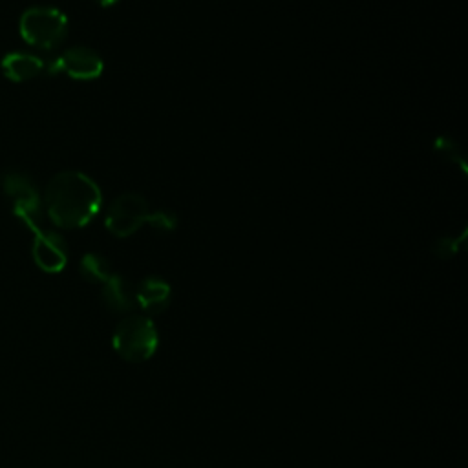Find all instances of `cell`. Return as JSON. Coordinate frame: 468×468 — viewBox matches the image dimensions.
Returning a JSON list of instances; mask_svg holds the SVG:
<instances>
[{"label": "cell", "mask_w": 468, "mask_h": 468, "mask_svg": "<svg viewBox=\"0 0 468 468\" xmlns=\"http://www.w3.org/2000/svg\"><path fill=\"white\" fill-rule=\"evenodd\" d=\"M44 207L57 227L79 229L99 212L101 190L86 174L64 170L49 179L44 190Z\"/></svg>", "instance_id": "1"}, {"label": "cell", "mask_w": 468, "mask_h": 468, "mask_svg": "<svg viewBox=\"0 0 468 468\" xmlns=\"http://www.w3.org/2000/svg\"><path fill=\"white\" fill-rule=\"evenodd\" d=\"M112 346L126 362H146L159 347V333L150 316L128 314L113 329Z\"/></svg>", "instance_id": "2"}, {"label": "cell", "mask_w": 468, "mask_h": 468, "mask_svg": "<svg viewBox=\"0 0 468 468\" xmlns=\"http://www.w3.org/2000/svg\"><path fill=\"white\" fill-rule=\"evenodd\" d=\"M22 38L37 49H55L68 33L66 15L51 5H33L26 9L18 22Z\"/></svg>", "instance_id": "3"}, {"label": "cell", "mask_w": 468, "mask_h": 468, "mask_svg": "<svg viewBox=\"0 0 468 468\" xmlns=\"http://www.w3.org/2000/svg\"><path fill=\"white\" fill-rule=\"evenodd\" d=\"M150 208L143 196L128 192L117 196L106 212V229L119 238L133 234L150 219Z\"/></svg>", "instance_id": "4"}, {"label": "cell", "mask_w": 468, "mask_h": 468, "mask_svg": "<svg viewBox=\"0 0 468 468\" xmlns=\"http://www.w3.org/2000/svg\"><path fill=\"white\" fill-rule=\"evenodd\" d=\"M4 190L9 196V199L15 205V212L26 221V225L37 234L42 229H38V216H40V199L38 194L29 181L20 172H9L4 176Z\"/></svg>", "instance_id": "5"}, {"label": "cell", "mask_w": 468, "mask_h": 468, "mask_svg": "<svg viewBox=\"0 0 468 468\" xmlns=\"http://www.w3.org/2000/svg\"><path fill=\"white\" fill-rule=\"evenodd\" d=\"M53 71H64L77 80H91L102 73V58L86 46L68 48L51 62Z\"/></svg>", "instance_id": "6"}, {"label": "cell", "mask_w": 468, "mask_h": 468, "mask_svg": "<svg viewBox=\"0 0 468 468\" xmlns=\"http://www.w3.org/2000/svg\"><path fill=\"white\" fill-rule=\"evenodd\" d=\"M33 260L46 272H60L68 261V249L64 239L49 230L35 234Z\"/></svg>", "instance_id": "7"}, {"label": "cell", "mask_w": 468, "mask_h": 468, "mask_svg": "<svg viewBox=\"0 0 468 468\" xmlns=\"http://www.w3.org/2000/svg\"><path fill=\"white\" fill-rule=\"evenodd\" d=\"M0 68L4 71V75L13 80V82H24L29 80L33 77H37L44 68V60L35 55V53H27V51H13L7 53L2 62Z\"/></svg>", "instance_id": "8"}, {"label": "cell", "mask_w": 468, "mask_h": 468, "mask_svg": "<svg viewBox=\"0 0 468 468\" xmlns=\"http://www.w3.org/2000/svg\"><path fill=\"white\" fill-rule=\"evenodd\" d=\"M135 302L148 314H157L165 311L170 303V285L155 276L144 278L135 287Z\"/></svg>", "instance_id": "9"}, {"label": "cell", "mask_w": 468, "mask_h": 468, "mask_svg": "<svg viewBox=\"0 0 468 468\" xmlns=\"http://www.w3.org/2000/svg\"><path fill=\"white\" fill-rule=\"evenodd\" d=\"M101 298L104 305L113 313H126L135 305V289L119 274H112L102 283Z\"/></svg>", "instance_id": "10"}, {"label": "cell", "mask_w": 468, "mask_h": 468, "mask_svg": "<svg viewBox=\"0 0 468 468\" xmlns=\"http://www.w3.org/2000/svg\"><path fill=\"white\" fill-rule=\"evenodd\" d=\"M80 274L93 283H104L113 272L110 263L99 254H84L80 260Z\"/></svg>", "instance_id": "11"}, {"label": "cell", "mask_w": 468, "mask_h": 468, "mask_svg": "<svg viewBox=\"0 0 468 468\" xmlns=\"http://www.w3.org/2000/svg\"><path fill=\"white\" fill-rule=\"evenodd\" d=\"M150 225H154L155 229H163V230H170L176 227L177 219L170 214V212H165V210H159V212H152L150 214V219H148Z\"/></svg>", "instance_id": "12"}, {"label": "cell", "mask_w": 468, "mask_h": 468, "mask_svg": "<svg viewBox=\"0 0 468 468\" xmlns=\"http://www.w3.org/2000/svg\"><path fill=\"white\" fill-rule=\"evenodd\" d=\"M464 239V232L461 234V238L459 239H453V243H448V241H444V239H441V241H437V252L441 254V256H452L455 250H457V245L461 243Z\"/></svg>", "instance_id": "13"}, {"label": "cell", "mask_w": 468, "mask_h": 468, "mask_svg": "<svg viewBox=\"0 0 468 468\" xmlns=\"http://www.w3.org/2000/svg\"><path fill=\"white\" fill-rule=\"evenodd\" d=\"M101 7H110V5H113V4H117L119 0H95Z\"/></svg>", "instance_id": "14"}]
</instances>
